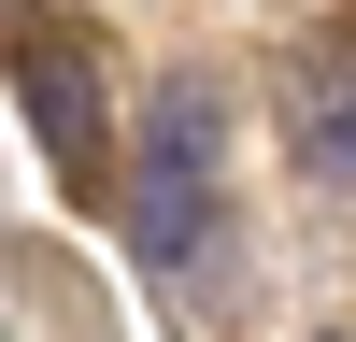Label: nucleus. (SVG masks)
<instances>
[{
  "instance_id": "f257e3e1",
  "label": "nucleus",
  "mask_w": 356,
  "mask_h": 342,
  "mask_svg": "<svg viewBox=\"0 0 356 342\" xmlns=\"http://www.w3.org/2000/svg\"><path fill=\"white\" fill-rule=\"evenodd\" d=\"M214 157H228V100L214 86H157L143 100V142H129V186H114L143 271H186L214 243Z\"/></svg>"
},
{
  "instance_id": "20e7f679",
  "label": "nucleus",
  "mask_w": 356,
  "mask_h": 342,
  "mask_svg": "<svg viewBox=\"0 0 356 342\" xmlns=\"http://www.w3.org/2000/svg\"><path fill=\"white\" fill-rule=\"evenodd\" d=\"M314 342H342V328H314Z\"/></svg>"
},
{
  "instance_id": "7ed1b4c3",
  "label": "nucleus",
  "mask_w": 356,
  "mask_h": 342,
  "mask_svg": "<svg viewBox=\"0 0 356 342\" xmlns=\"http://www.w3.org/2000/svg\"><path fill=\"white\" fill-rule=\"evenodd\" d=\"M300 142H314V186L342 200V171H356V129H342V72H314V114H300Z\"/></svg>"
},
{
  "instance_id": "f03ea898",
  "label": "nucleus",
  "mask_w": 356,
  "mask_h": 342,
  "mask_svg": "<svg viewBox=\"0 0 356 342\" xmlns=\"http://www.w3.org/2000/svg\"><path fill=\"white\" fill-rule=\"evenodd\" d=\"M0 43H15V86H29V129H43V157L72 171V186H100V157H114L100 43H86V28H57V15H15Z\"/></svg>"
}]
</instances>
